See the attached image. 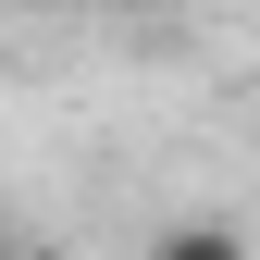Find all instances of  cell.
<instances>
[{"instance_id":"2","label":"cell","mask_w":260,"mask_h":260,"mask_svg":"<svg viewBox=\"0 0 260 260\" xmlns=\"http://www.w3.org/2000/svg\"><path fill=\"white\" fill-rule=\"evenodd\" d=\"M0 260H13V248H0Z\"/></svg>"},{"instance_id":"1","label":"cell","mask_w":260,"mask_h":260,"mask_svg":"<svg viewBox=\"0 0 260 260\" xmlns=\"http://www.w3.org/2000/svg\"><path fill=\"white\" fill-rule=\"evenodd\" d=\"M149 260H248V236H236V223H161Z\"/></svg>"}]
</instances>
